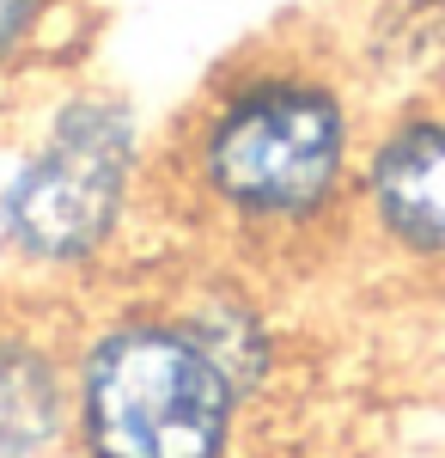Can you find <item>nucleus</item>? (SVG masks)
Instances as JSON below:
<instances>
[{"mask_svg": "<svg viewBox=\"0 0 445 458\" xmlns=\"http://www.w3.org/2000/svg\"><path fill=\"white\" fill-rule=\"evenodd\" d=\"M360 147L348 68L317 49H244L177 123L172 177L214 233L281 250L348 220Z\"/></svg>", "mask_w": 445, "mask_h": 458, "instance_id": "nucleus-1", "label": "nucleus"}, {"mask_svg": "<svg viewBox=\"0 0 445 458\" xmlns=\"http://www.w3.org/2000/svg\"><path fill=\"white\" fill-rule=\"evenodd\" d=\"M244 386L177 312H116L73 349V440L86 458H226Z\"/></svg>", "mask_w": 445, "mask_h": 458, "instance_id": "nucleus-2", "label": "nucleus"}, {"mask_svg": "<svg viewBox=\"0 0 445 458\" xmlns=\"http://www.w3.org/2000/svg\"><path fill=\"white\" fill-rule=\"evenodd\" d=\"M147 177L140 110L110 86H73L43 110L0 183V250L31 276H86L116 250Z\"/></svg>", "mask_w": 445, "mask_h": 458, "instance_id": "nucleus-3", "label": "nucleus"}, {"mask_svg": "<svg viewBox=\"0 0 445 458\" xmlns=\"http://www.w3.org/2000/svg\"><path fill=\"white\" fill-rule=\"evenodd\" d=\"M348 220L390 263L445 276V92L397 105L366 129Z\"/></svg>", "mask_w": 445, "mask_h": 458, "instance_id": "nucleus-4", "label": "nucleus"}, {"mask_svg": "<svg viewBox=\"0 0 445 458\" xmlns=\"http://www.w3.org/2000/svg\"><path fill=\"white\" fill-rule=\"evenodd\" d=\"M73 434V360L37 330L0 324V458H43Z\"/></svg>", "mask_w": 445, "mask_h": 458, "instance_id": "nucleus-5", "label": "nucleus"}, {"mask_svg": "<svg viewBox=\"0 0 445 458\" xmlns=\"http://www.w3.org/2000/svg\"><path fill=\"white\" fill-rule=\"evenodd\" d=\"M360 73L397 86L403 98H440L445 92V0H373L360 25Z\"/></svg>", "mask_w": 445, "mask_h": 458, "instance_id": "nucleus-6", "label": "nucleus"}, {"mask_svg": "<svg viewBox=\"0 0 445 458\" xmlns=\"http://www.w3.org/2000/svg\"><path fill=\"white\" fill-rule=\"evenodd\" d=\"M68 6L73 0H0V80L31 68L49 49V37H55Z\"/></svg>", "mask_w": 445, "mask_h": 458, "instance_id": "nucleus-7", "label": "nucleus"}]
</instances>
